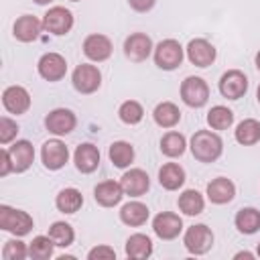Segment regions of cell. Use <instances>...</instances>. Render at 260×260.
Listing matches in <instances>:
<instances>
[{
  "label": "cell",
  "instance_id": "d4e9b609",
  "mask_svg": "<svg viewBox=\"0 0 260 260\" xmlns=\"http://www.w3.org/2000/svg\"><path fill=\"white\" fill-rule=\"evenodd\" d=\"M120 219H122V223H126L130 228L144 225L148 219V207L140 201H128L120 209Z\"/></svg>",
  "mask_w": 260,
  "mask_h": 260
},
{
  "label": "cell",
  "instance_id": "bcb514c9",
  "mask_svg": "<svg viewBox=\"0 0 260 260\" xmlns=\"http://www.w3.org/2000/svg\"><path fill=\"white\" fill-rule=\"evenodd\" d=\"M256 254L260 256V242H258V248H256Z\"/></svg>",
  "mask_w": 260,
  "mask_h": 260
},
{
  "label": "cell",
  "instance_id": "484cf974",
  "mask_svg": "<svg viewBox=\"0 0 260 260\" xmlns=\"http://www.w3.org/2000/svg\"><path fill=\"white\" fill-rule=\"evenodd\" d=\"M236 228L240 234H246V236H252L260 230V211L256 207H242L238 213H236V219H234Z\"/></svg>",
  "mask_w": 260,
  "mask_h": 260
},
{
  "label": "cell",
  "instance_id": "44dd1931",
  "mask_svg": "<svg viewBox=\"0 0 260 260\" xmlns=\"http://www.w3.org/2000/svg\"><path fill=\"white\" fill-rule=\"evenodd\" d=\"M8 154H10L14 173H24L35 160V148H32V144L28 140H16L8 148Z\"/></svg>",
  "mask_w": 260,
  "mask_h": 260
},
{
  "label": "cell",
  "instance_id": "9c48e42d",
  "mask_svg": "<svg viewBox=\"0 0 260 260\" xmlns=\"http://www.w3.org/2000/svg\"><path fill=\"white\" fill-rule=\"evenodd\" d=\"M152 51H154V45L146 32H132L124 41V55L134 63L146 61Z\"/></svg>",
  "mask_w": 260,
  "mask_h": 260
},
{
  "label": "cell",
  "instance_id": "7402d4cb",
  "mask_svg": "<svg viewBox=\"0 0 260 260\" xmlns=\"http://www.w3.org/2000/svg\"><path fill=\"white\" fill-rule=\"evenodd\" d=\"M236 197V185L225 179V177H217L213 181L207 183V199L215 205H223L230 203Z\"/></svg>",
  "mask_w": 260,
  "mask_h": 260
},
{
  "label": "cell",
  "instance_id": "7a4b0ae2",
  "mask_svg": "<svg viewBox=\"0 0 260 260\" xmlns=\"http://www.w3.org/2000/svg\"><path fill=\"white\" fill-rule=\"evenodd\" d=\"M152 57H154V65H156L158 69L173 71V69H177V67L183 63L185 49L181 47L179 41H175V39H165V41H160V43L154 47Z\"/></svg>",
  "mask_w": 260,
  "mask_h": 260
},
{
  "label": "cell",
  "instance_id": "8fae6325",
  "mask_svg": "<svg viewBox=\"0 0 260 260\" xmlns=\"http://www.w3.org/2000/svg\"><path fill=\"white\" fill-rule=\"evenodd\" d=\"M41 158L45 169L49 171H59L61 167H65V162L69 160V148L65 146V142H61L59 138L47 140L41 148Z\"/></svg>",
  "mask_w": 260,
  "mask_h": 260
},
{
  "label": "cell",
  "instance_id": "7bdbcfd3",
  "mask_svg": "<svg viewBox=\"0 0 260 260\" xmlns=\"http://www.w3.org/2000/svg\"><path fill=\"white\" fill-rule=\"evenodd\" d=\"M254 61H256V69H258V71H260V51H258V53H256V59H254Z\"/></svg>",
  "mask_w": 260,
  "mask_h": 260
},
{
  "label": "cell",
  "instance_id": "5bb4252c",
  "mask_svg": "<svg viewBox=\"0 0 260 260\" xmlns=\"http://www.w3.org/2000/svg\"><path fill=\"white\" fill-rule=\"evenodd\" d=\"M185 51H187V59L195 67H209L215 61V57H217L215 47L209 41H205V39H193V41H189V45H187Z\"/></svg>",
  "mask_w": 260,
  "mask_h": 260
},
{
  "label": "cell",
  "instance_id": "1f68e13d",
  "mask_svg": "<svg viewBox=\"0 0 260 260\" xmlns=\"http://www.w3.org/2000/svg\"><path fill=\"white\" fill-rule=\"evenodd\" d=\"M236 140L244 146H252L260 140V122L254 118H246L236 126Z\"/></svg>",
  "mask_w": 260,
  "mask_h": 260
},
{
  "label": "cell",
  "instance_id": "e0dca14e",
  "mask_svg": "<svg viewBox=\"0 0 260 260\" xmlns=\"http://www.w3.org/2000/svg\"><path fill=\"white\" fill-rule=\"evenodd\" d=\"M83 53H85L87 59H91L95 63H102V61L110 59V55H112V41L106 35H100V32L87 35L85 41H83Z\"/></svg>",
  "mask_w": 260,
  "mask_h": 260
},
{
  "label": "cell",
  "instance_id": "ab89813d",
  "mask_svg": "<svg viewBox=\"0 0 260 260\" xmlns=\"http://www.w3.org/2000/svg\"><path fill=\"white\" fill-rule=\"evenodd\" d=\"M12 169V160H10V154H8V148H2L0 150V177H6Z\"/></svg>",
  "mask_w": 260,
  "mask_h": 260
},
{
  "label": "cell",
  "instance_id": "74e56055",
  "mask_svg": "<svg viewBox=\"0 0 260 260\" xmlns=\"http://www.w3.org/2000/svg\"><path fill=\"white\" fill-rule=\"evenodd\" d=\"M18 134V124L14 120H10L8 116L0 118V144H8L16 138Z\"/></svg>",
  "mask_w": 260,
  "mask_h": 260
},
{
  "label": "cell",
  "instance_id": "ee69618b",
  "mask_svg": "<svg viewBox=\"0 0 260 260\" xmlns=\"http://www.w3.org/2000/svg\"><path fill=\"white\" fill-rule=\"evenodd\" d=\"M35 2H37V4H41V6H43V4H49V2H53V0H35Z\"/></svg>",
  "mask_w": 260,
  "mask_h": 260
},
{
  "label": "cell",
  "instance_id": "4316f807",
  "mask_svg": "<svg viewBox=\"0 0 260 260\" xmlns=\"http://www.w3.org/2000/svg\"><path fill=\"white\" fill-rule=\"evenodd\" d=\"M108 156L112 160L114 167L118 169H126L132 165L134 160V146L126 140H116L110 144V150H108Z\"/></svg>",
  "mask_w": 260,
  "mask_h": 260
},
{
  "label": "cell",
  "instance_id": "6da1fadb",
  "mask_svg": "<svg viewBox=\"0 0 260 260\" xmlns=\"http://www.w3.org/2000/svg\"><path fill=\"white\" fill-rule=\"evenodd\" d=\"M189 148L199 162H215L223 152V140L211 130H197L191 136Z\"/></svg>",
  "mask_w": 260,
  "mask_h": 260
},
{
  "label": "cell",
  "instance_id": "8d00e7d4",
  "mask_svg": "<svg viewBox=\"0 0 260 260\" xmlns=\"http://www.w3.org/2000/svg\"><path fill=\"white\" fill-rule=\"evenodd\" d=\"M28 256V248L24 242L20 240H8L4 242V248H2V258L4 260H24Z\"/></svg>",
  "mask_w": 260,
  "mask_h": 260
},
{
  "label": "cell",
  "instance_id": "f35d334b",
  "mask_svg": "<svg viewBox=\"0 0 260 260\" xmlns=\"http://www.w3.org/2000/svg\"><path fill=\"white\" fill-rule=\"evenodd\" d=\"M89 260H116V252L110 246H95L87 252Z\"/></svg>",
  "mask_w": 260,
  "mask_h": 260
},
{
  "label": "cell",
  "instance_id": "d6a6232c",
  "mask_svg": "<svg viewBox=\"0 0 260 260\" xmlns=\"http://www.w3.org/2000/svg\"><path fill=\"white\" fill-rule=\"evenodd\" d=\"M207 124L211 130H228L234 124V112L225 106H213L207 112Z\"/></svg>",
  "mask_w": 260,
  "mask_h": 260
},
{
  "label": "cell",
  "instance_id": "52a82bcc",
  "mask_svg": "<svg viewBox=\"0 0 260 260\" xmlns=\"http://www.w3.org/2000/svg\"><path fill=\"white\" fill-rule=\"evenodd\" d=\"M75 126H77V118L67 108H55L45 116V128L55 136H65L73 132Z\"/></svg>",
  "mask_w": 260,
  "mask_h": 260
},
{
  "label": "cell",
  "instance_id": "f6af8a7d",
  "mask_svg": "<svg viewBox=\"0 0 260 260\" xmlns=\"http://www.w3.org/2000/svg\"><path fill=\"white\" fill-rule=\"evenodd\" d=\"M256 100H258V104H260V85H258V89H256Z\"/></svg>",
  "mask_w": 260,
  "mask_h": 260
},
{
  "label": "cell",
  "instance_id": "d6986e66",
  "mask_svg": "<svg viewBox=\"0 0 260 260\" xmlns=\"http://www.w3.org/2000/svg\"><path fill=\"white\" fill-rule=\"evenodd\" d=\"M73 160H75V169L83 175H89L98 169L100 165V150L95 144L91 142H83L75 148V154H73Z\"/></svg>",
  "mask_w": 260,
  "mask_h": 260
},
{
  "label": "cell",
  "instance_id": "5b68a950",
  "mask_svg": "<svg viewBox=\"0 0 260 260\" xmlns=\"http://www.w3.org/2000/svg\"><path fill=\"white\" fill-rule=\"evenodd\" d=\"M183 244H185L189 254L201 256V254L211 250V246H213V232L205 223H195V225L187 228V232L183 236Z\"/></svg>",
  "mask_w": 260,
  "mask_h": 260
},
{
  "label": "cell",
  "instance_id": "e575fe53",
  "mask_svg": "<svg viewBox=\"0 0 260 260\" xmlns=\"http://www.w3.org/2000/svg\"><path fill=\"white\" fill-rule=\"evenodd\" d=\"M53 248H55V242L49 236H37L28 244V256L35 260H49L53 256Z\"/></svg>",
  "mask_w": 260,
  "mask_h": 260
},
{
  "label": "cell",
  "instance_id": "3957f363",
  "mask_svg": "<svg viewBox=\"0 0 260 260\" xmlns=\"http://www.w3.org/2000/svg\"><path fill=\"white\" fill-rule=\"evenodd\" d=\"M32 225L35 221L26 211L14 209L10 205H0V228L4 232H10L16 238H20V236H26L32 230Z\"/></svg>",
  "mask_w": 260,
  "mask_h": 260
},
{
  "label": "cell",
  "instance_id": "4dcf8cb0",
  "mask_svg": "<svg viewBox=\"0 0 260 260\" xmlns=\"http://www.w3.org/2000/svg\"><path fill=\"white\" fill-rule=\"evenodd\" d=\"M185 148H187V140H185V136H183L181 132L171 130V132H167V134L160 138V152H162L165 156H169V158L181 156V154L185 152Z\"/></svg>",
  "mask_w": 260,
  "mask_h": 260
},
{
  "label": "cell",
  "instance_id": "f546056e",
  "mask_svg": "<svg viewBox=\"0 0 260 260\" xmlns=\"http://www.w3.org/2000/svg\"><path fill=\"white\" fill-rule=\"evenodd\" d=\"M177 205L185 215H199L203 211V207H205V199L197 189H185L179 195Z\"/></svg>",
  "mask_w": 260,
  "mask_h": 260
},
{
  "label": "cell",
  "instance_id": "603a6c76",
  "mask_svg": "<svg viewBox=\"0 0 260 260\" xmlns=\"http://www.w3.org/2000/svg\"><path fill=\"white\" fill-rule=\"evenodd\" d=\"M158 183L167 191H177L185 183V169L177 162H167L158 169Z\"/></svg>",
  "mask_w": 260,
  "mask_h": 260
},
{
  "label": "cell",
  "instance_id": "7dc6e473",
  "mask_svg": "<svg viewBox=\"0 0 260 260\" xmlns=\"http://www.w3.org/2000/svg\"><path fill=\"white\" fill-rule=\"evenodd\" d=\"M71 2H81V0H71Z\"/></svg>",
  "mask_w": 260,
  "mask_h": 260
},
{
  "label": "cell",
  "instance_id": "4fadbf2b",
  "mask_svg": "<svg viewBox=\"0 0 260 260\" xmlns=\"http://www.w3.org/2000/svg\"><path fill=\"white\" fill-rule=\"evenodd\" d=\"M181 230H183V219L173 211H160L152 219V232L160 240H175L181 234Z\"/></svg>",
  "mask_w": 260,
  "mask_h": 260
},
{
  "label": "cell",
  "instance_id": "ffe728a7",
  "mask_svg": "<svg viewBox=\"0 0 260 260\" xmlns=\"http://www.w3.org/2000/svg\"><path fill=\"white\" fill-rule=\"evenodd\" d=\"M122 197H124V189L118 181H102L93 189V199L102 207H114L122 201Z\"/></svg>",
  "mask_w": 260,
  "mask_h": 260
},
{
  "label": "cell",
  "instance_id": "8992f818",
  "mask_svg": "<svg viewBox=\"0 0 260 260\" xmlns=\"http://www.w3.org/2000/svg\"><path fill=\"white\" fill-rule=\"evenodd\" d=\"M71 81H73V87L79 93H93L102 85V73H100V69L95 65L81 63V65H77L73 69Z\"/></svg>",
  "mask_w": 260,
  "mask_h": 260
},
{
  "label": "cell",
  "instance_id": "2e32d148",
  "mask_svg": "<svg viewBox=\"0 0 260 260\" xmlns=\"http://www.w3.org/2000/svg\"><path fill=\"white\" fill-rule=\"evenodd\" d=\"M120 185L124 189V195H128V197H142L150 189V179H148L146 171L130 169V171H126L122 175Z\"/></svg>",
  "mask_w": 260,
  "mask_h": 260
},
{
  "label": "cell",
  "instance_id": "60d3db41",
  "mask_svg": "<svg viewBox=\"0 0 260 260\" xmlns=\"http://www.w3.org/2000/svg\"><path fill=\"white\" fill-rule=\"evenodd\" d=\"M156 0H128L130 8L136 10V12H148L152 6H154Z\"/></svg>",
  "mask_w": 260,
  "mask_h": 260
},
{
  "label": "cell",
  "instance_id": "30bf717a",
  "mask_svg": "<svg viewBox=\"0 0 260 260\" xmlns=\"http://www.w3.org/2000/svg\"><path fill=\"white\" fill-rule=\"evenodd\" d=\"M248 91V77L240 69H230L219 77V93L228 100H240Z\"/></svg>",
  "mask_w": 260,
  "mask_h": 260
},
{
  "label": "cell",
  "instance_id": "ac0fdd59",
  "mask_svg": "<svg viewBox=\"0 0 260 260\" xmlns=\"http://www.w3.org/2000/svg\"><path fill=\"white\" fill-rule=\"evenodd\" d=\"M41 28H45V26H43V22H41L37 16H32V14H22V16H18V18L14 20L12 35H14V39L20 41V43H30V41L39 39Z\"/></svg>",
  "mask_w": 260,
  "mask_h": 260
},
{
  "label": "cell",
  "instance_id": "9a60e30c",
  "mask_svg": "<svg viewBox=\"0 0 260 260\" xmlns=\"http://www.w3.org/2000/svg\"><path fill=\"white\" fill-rule=\"evenodd\" d=\"M2 106L10 114H24L30 108V93L22 85H10L2 91Z\"/></svg>",
  "mask_w": 260,
  "mask_h": 260
},
{
  "label": "cell",
  "instance_id": "83f0119b",
  "mask_svg": "<svg viewBox=\"0 0 260 260\" xmlns=\"http://www.w3.org/2000/svg\"><path fill=\"white\" fill-rule=\"evenodd\" d=\"M55 205L61 213H75L81 209L83 205V195L79 189L75 187H67V189H61L57 199H55Z\"/></svg>",
  "mask_w": 260,
  "mask_h": 260
},
{
  "label": "cell",
  "instance_id": "836d02e7",
  "mask_svg": "<svg viewBox=\"0 0 260 260\" xmlns=\"http://www.w3.org/2000/svg\"><path fill=\"white\" fill-rule=\"evenodd\" d=\"M49 238L55 242V246L59 248H69L75 240V232L67 221H55L49 228Z\"/></svg>",
  "mask_w": 260,
  "mask_h": 260
},
{
  "label": "cell",
  "instance_id": "ba28073f",
  "mask_svg": "<svg viewBox=\"0 0 260 260\" xmlns=\"http://www.w3.org/2000/svg\"><path fill=\"white\" fill-rule=\"evenodd\" d=\"M43 26L51 35H57V37L67 35L71 30V26H73V14H71V10H67L63 6H53V8H49L45 12Z\"/></svg>",
  "mask_w": 260,
  "mask_h": 260
},
{
  "label": "cell",
  "instance_id": "7c38bea8",
  "mask_svg": "<svg viewBox=\"0 0 260 260\" xmlns=\"http://www.w3.org/2000/svg\"><path fill=\"white\" fill-rule=\"evenodd\" d=\"M39 75L47 81H59L67 73V61L59 53H45L37 63Z\"/></svg>",
  "mask_w": 260,
  "mask_h": 260
},
{
  "label": "cell",
  "instance_id": "b9f144b4",
  "mask_svg": "<svg viewBox=\"0 0 260 260\" xmlns=\"http://www.w3.org/2000/svg\"><path fill=\"white\" fill-rule=\"evenodd\" d=\"M234 258H236V260H240V258H248V260H252V258H254V254H250V252H238Z\"/></svg>",
  "mask_w": 260,
  "mask_h": 260
},
{
  "label": "cell",
  "instance_id": "f1b7e54d",
  "mask_svg": "<svg viewBox=\"0 0 260 260\" xmlns=\"http://www.w3.org/2000/svg\"><path fill=\"white\" fill-rule=\"evenodd\" d=\"M152 118L154 122L160 126V128H173L179 124L181 120V110L173 104V102H160L154 112H152Z\"/></svg>",
  "mask_w": 260,
  "mask_h": 260
},
{
  "label": "cell",
  "instance_id": "d590c367",
  "mask_svg": "<svg viewBox=\"0 0 260 260\" xmlns=\"http://www.w3.org/2000/svg\"><path fill=\"white\" fill-rule=\"evenodd\" d=\"M118 116H120V120H122L124 124L134 126V124H138V122L144 118V110H142V106H140L136 100H128V102H124V104L118 108Z\"/></svg>",
  "mask_w": 260,
  "mask_h": 260
},
{
  "label": "cell",
  "instance_id": "277c9868",
  "mask_svg": "<svg viewBox=\"0 0 260 260\" xmlns=\"http://www.w3.org/2000/svg\"><path fill=\"white\" fill-rule=\"evenodd\" d=\"M181 100L189 108H203L209 100V85L205 83L203 77L189 75L181 83Z\"/></svg>",
  "mask_w": 260,
  "mask_h": 260
},
{
  "label": "cell",
  "instance_id": "cb8c5ba5",
  "mask_svg": "<svg viewBox=\"0 0 260 260\" xmlns=\"http://www.w3.org/2000/svg\"><path fill=\"white\" fill-rule=\"evenodd\" d=\"M124 252L132 260H144V258H148L152 254V240L146 234H132L126 240Z\"/></svg>",
  "mask_w": 260,
  "mask_h": 260
}]
</instances>
